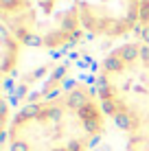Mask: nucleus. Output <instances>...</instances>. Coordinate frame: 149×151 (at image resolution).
Masks as SVG:
<instances>
[{"label": "nucleus", "mask_w": 149, "mask_h": 151, "mask_svg": "<svg viewBox=\"0 0 149 151\" xmlns=\"http://www.w3.org/2000/svg\"><path fill=\"white\" fill-rule=\"evenodd\" d=\"M125 151H149V125H145L143 129H138L134 134H130Z\"/></svg>", "instance_id": "nucleus-6"}, {"label": "nucleus", "mask_w": 149, "mask_h": 151, "mask_svg": "<svg viewBox=\"0 0 149 151\" xmlns=\"http://www.w3.org/2000/svg\"><path fill=\"white\" fill-rule=\"evenodd\" d=\"M0 22L22 46L50 53L86 35L77 0H0Z\"/></svg>", "instance_id": "nucleus-3"}, {"label": "nucleus", "mask_w": 149, "mask_h": 151, "mask_svg": "<svg viewBox=\"0 0 149 151\" xmlns=\"http://www.w3.org/2000/svg\"><path fill=\"white\" fill-rule=\"evenodd\" d=\"M138 35L140 42L149 44V0H143V13H140V24H138Z\"/></svg>", "instance_id": "nucleus-7"}, {"label": "nucleus", "mask_w": 149, "mask_h": 151, "mask_svg": "<svg viewBox=\"0 0 149 151\" xmlns=\"http://www.w3.org/2000/svg\"><path fill=\"white\" fill-rule=\"evenodd\" d=\"M103 127L96 88L66 81L64 90L20 107L2 140L22 142L27 151H88L101 140Z\"/></svg>", "instance_id": "nucleus-1"}, {"label": "nucleus", "mask_w": 149, "mask_h": 151, "mask_svg": "<svg viewBox=\"0 0 149 151\" xmlns=\"http://www.w3.org/2000/svg\"><path fill=\"white\" fill-rule=\"evenodd\" d=\"M0 33H2V75L9 77V72L18 66L20 48H22V44H20V42L15 40L7 29H2Z\"/></svg>", "instance_id": "nucleus-5"}, {"label": "nucleus", "mask_w": 149, "mask_h": 151, "mask_svg": "<svg viewBox=\"0 0 149 151\" xmlns=\"http://www.w3.org/2000/svg\"><path fill=\"white\" fill-rule=\"evenodd\" d=\"M96 96L116 127L134 134L149 125V44L125 42L99 66Z\"/></svg>", "instance_id": "nucleus-2"}, {"label": "nucleus", "mask_w": 149, "mask_h": 151, "mask_svg": "<svg viewBox=\"0 0 149 151\" xmlns=\"http://www.w3.org/2000/svg\"><path fill=\"white\" fill-rule=\"evenodd\" d=\"M77 7L88 35L119 40L138 31L143 0H77Z\"/></svg>", "instance_id": "nucleus-4"}]
</instances>
